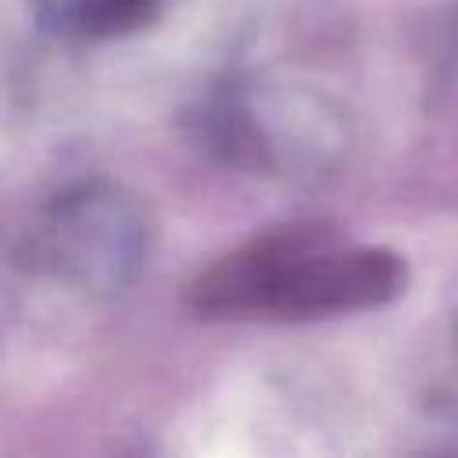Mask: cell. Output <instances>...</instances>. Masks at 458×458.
<instances>
[{
	"mask_svg": "<svg viewBox=\"0 0 458 458\" xmlns=\"http://www.w3.org/2000/svg\"><path fill=\"white\" fill-rule=\"evenodd\" d=\"M404 290V261L326 225H286L208 265L190 301L208 318H326L365 311Z\"/></svg>",
	"mask_w": 458,
	"mask_h": 458,
	"instance_id": "cell-1",
	"label": "cell"
},
{
	"mask_svg": "<svg viewBox=\"0 0 458 458\" xmlns=\"http://www.w3.org/2000/svg\"><path fill=\"white\" fill-rule=\"evenodd\" d=\"M82 14H89L97 25L111 29V25H132L143 18V7L150 0H79Z\"/></svg>",
	"mask_w": 458,
	"mask_h": 458,
	"instance_id": "cell-2",
	"label": "cell"
}]
</instances>
